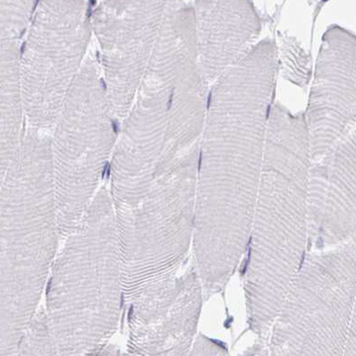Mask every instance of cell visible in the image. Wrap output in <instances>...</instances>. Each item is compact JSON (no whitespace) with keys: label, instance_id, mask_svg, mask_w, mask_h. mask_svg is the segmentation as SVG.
Masks as SVG:
<instances>
[{"label":"cell","instance_id":"1","mask_svg":"<svg viewBox=\"0 0 356 356\" xmlns=\"http://www.w3.org/2000/svg\"><path fill=\"white\" fill-rule=\"evenodd\" d=\"M312 165L305 113L275 102L268 121L245 292L250 327L266 337L309 249Z\"/></svg>","mask_w":356,"mask_h":356},{"label":"cell","instance_id":"7","mask_svg":"<svg viewBox=\"0 0 356 356\" xmlns=\"http://www.w3.org/2000/svg\"><path fill=\"white\" fill-rule=\"evenodd\" d=\"M308 213L309 248H356V123L312 161Z\"/></svg>","mask_w":356,"mask_h":356},{"label":"cell","instance_id":"4","mask_svg":"<svg viewBox=\"0 0 356 356\" xmlns=\"http://www.w3.org/2000/svg\"><path fill=\"white\" fill-rule=\"evenodd\" d=\"M120 126L98 56L90 52L51 132L53 167L59 182L87 186L99 174L104 178Z\"/></svg>","mask_w":356,"mask_h":356},{"label":"cell","instance_id":"10","mask_svg":"<svg viewBox=\"0 0 356 356\" xmlns=\"http://www.w3.org/2000/svg\"><path fill=\"white\" fill-rule=\"evenodd\" d=\"M277 67L281 76L290 83L305 88L312 76V61L310 54L302 48L295 37L279 33Z\"/></svg>","mask_w":356,"mask_h":356},{"label":"cell","instance_id":"12","mask_svg":"<svg viewBox=\"0 0 356 356\" xmlns=\"http://www.w3.org/2000/svg\"><path fill=\"white\" fill-rule=\"evenodd\" d=\"M343 355H356V295L348 342H346L345 354Z\"/></svg>","mask_w":356,"mask_h":356},{"label":"cell","instance_id":"11","mask_svg":"<svg viewBox=\"0 0 356 356\" xmlns=\"http://www.w3.org/2000/svg\"><path fill=\"white\" fill-rule=\"evenodd\" d=\"M39 0H1V40L23 42Z\"/></svg>","mask_w":356,"mask_h":356},{"label":"cell","instance_id":"14","mask_svg":"<svg viewBox=\"0 0 356 356\" xmlns=\"http://www.w3.org/2000/svg\"><path fill=\"white\" fill-rule=\"evenodd\" d=\"M51 281H49V285H48V287H47V291H46V293H49V291H51Z\"/></svg>","mask_w":356,"mask_h":356},{"label":"cell","instance_id":"5","mask_svg":"<svg viewBox=\"0 0 356 356\" xmlns=\"http://www.w3.org/2000/svg\"><path fill=\"white\" fill-rule=\"evenodd\" d=\"M172 0H103L90 13L112 108L126 117L157 45Z\"/></svg>","mask_w":356,"mask_h":356},{"label":"cell","instance_id":"2","mask_svg":"<svg viewBox=\"0 0 356 356\" xmlns=\"http://www.w3.org/2000/svg\"><path fill=\"white\" fill-rule=\"evenodd\" d=\"M356 295V248L305 256L268 337L271 355H343Z\"/></svg>","mask_w":356,"mask_h":356},{"label":"cell","instance_id":"3","mask_svg":"<svg viewBox=\"0 0 356 356\" xmlns=\"http://www.w3.org/2000/svg\"><path fill=\"white\" fill-rule=\"evenodd\" d=\"M92 34L86 0H39L20 53L28 127L52 132L88 55Z\"/></svg>","mask_w":356,"mask_h":356},{"label":"cell","instance_id":"6","mask_svg":"<svg viewBox=\"0 0 356 356\" xmlns=\"http://www.w3.org/2000/svg\"><path fill=\"white\" fill-rule=\"evenodd\" d=\"M305 117L312 161L356 123V34L345 28L331 26L323 34Z\"/></svg>","mask_w":356,"mask_h":356},{"label":"cell","instance_id":"9","mask_svg":"<svg viewBox=\"0 0 356 356\" xmlns=\"http://www.w3.org/2000/svg\"><path fill=\"white\" fill-rule=\"evenodd\" d=\"M22 42L1 40L0 48V95H1L2 171L13 159L23 140L26 111L20 79Z\"/></svg>","mask_w":356,"mask_h":356},{"label":"cell","instance_id":"13","mask_svg":"<svg viewBox=\"0 0 356 356\" xmlns=\"http://www.w3.org/2000/svg\"><path fill=\"white\" fill-rule=\"evenodd\" d=\"M312 3H314L315 7L317 9L321 8V6H323L325 3L327 1V0H312Z\"/></svg>","mask_w":356,"mask_h":356},{"label":"cell","instance_id":"8","mask_svg":"<svg viewBox=\"0 0 356 356\" xmlns=\"http://www.w3.org/2000/svg\"><path fill=\"white\" fill-rule=\"evenodd\" d=\"M193 8L198 65L211 86L257 44L261 19L252 0H195Z\"/></svg>","mask_w":356,"mask_h":356}]
</instances>
